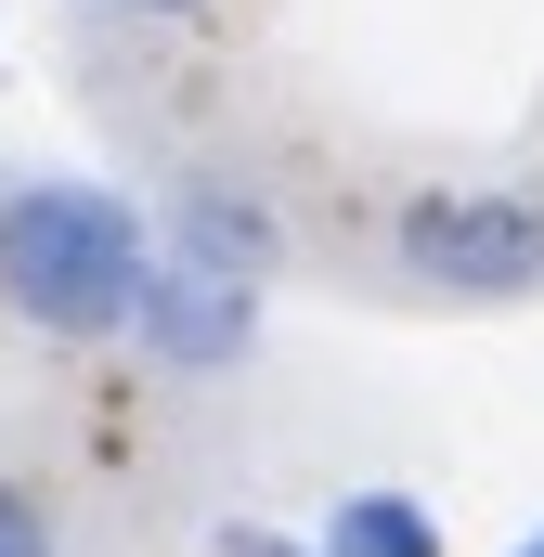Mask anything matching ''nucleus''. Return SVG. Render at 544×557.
Wrapping results in <instances>:
<instances>
[{"mask_svg": "<svg viewBox=\"0 0 544 557\" xmlns=\"http://www.w3.org/2000/svg\"><path fill=\"white\" fill-rule=\"evenodd\" d=\"M519 557H544V532H532V545H519Z\"/></svg>", "mask_w": 544, "mask_h": 557, "instance_id": "9", "label": "nucleus"}, {"mask_svg": "<svg viewBox=\"0 0 544 557\" xmlns=\"http://www.w3.org/2000/svg\"><path fill=\"white\" fill-rule=\"evenodd\" d=\"M221 557H298V545H272V532H221Z\"/></svg>", "mask_w": 544, "mask_h": 557, "instance_id": "8", "label": "nucleus"}, {"mask_svg": "<svg viewBox=\"0 0 544 557\" xmlns=\"http://www.w3.org/2000/svg\"><path fill=\"white\" fill-rule=\"evenodd\" d=\"M118 13H143V26H182V13H208V0H118Z\"/></svg>", "mask_w": 544, "mask_h": 557, "instance_id": "7", "label": "nucleus"}, {"mask_svg": "<svg viewBox=\"0 0 544 557\" xmlns=\"http://www.w3.org/2000/svg\"><path fill=\"white\" fill-rule=\"evenodd\" d=\"M169 260H208V273L272 285V208L247 195V182H182V208H169Z\"/></svg>", "mask_w": 544, "mask_h": 557, "instance_id": "4", "label": "nucleus"}, {"mask_svg": "<svg viewBox=\"0 0 544 557\" xmlns=\"http://www.w3.org/2000/svg\"><path fill=\"white\" fill-rule=\"evenodd\" d=\"M311 557H441V519H428L415 493H390V480H363V493H337V506H324Z\"/></svg>", "mask_w": 544, "mask_h": 557, "instance_id": "5", "label": "nucleus"}, {"mask_svg": "<svg viewBox=\"0 0 544 557\" xmlns=\"http://www.w3.org/2000/svg\"><path fill=\"white\" fill-rule=\"evenodd\" d=\"M131 337L169 376H234V363H260V285L156 247V273H143V298H131Z\"/></svg>", "mask_w": 544, "mask_h": 557, "instance_id": "3", "label": "nucleus"}, {"mask_svg": "<svg viewBox=\"0 0 544 557\" xmlns=\"http://www.w3.org/2000/svg\"><path fill=\"white\" fill-rule=\"evenodd\" d=\"M156 273V221H143L118 182H13L0 195V311L91 350V337H131V298Z\"/></svg>", "mask_w": 544, "mask_h": 557, "instance_id": "1", "label": "nucleus"}, {"mask_svg": "<svg viewBox=\"0 0 544 557\" xmlns=\"http://www.w3.org/2000/svg\"><path fill=\"white\" fill-rule=\"evenodd\" d=\"M390 247L441 298H519V285H544V195L532 182H428V195H403Z\"/></svg>", "mask_w": 544, "mask_h": 557, "instance_id": "2", "label": "nucleus"}, {"mask_svg": "<svg viewBox=\"0 0 544 557\" xmlns=\"http://www.w3.org/2000/svg\"><path fill=\"white\" fill-rule=\"evenodd\" d=\"M0 557H65L52 545V506H39L26 480H0Z\"/></svg>", "mask_w": 544, "mask_h": 557, "instance_id": "6", "label": "nucleus"}]
</instances>
